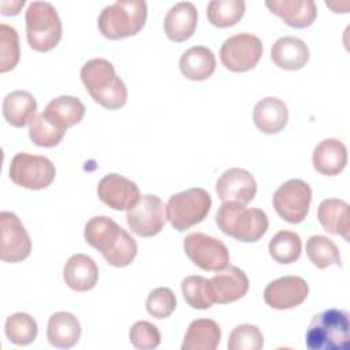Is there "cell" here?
Returning <instances> with one entry per match:
<instances>
[{"label": "cell", "mask_w": 350, "mask_h": 350, "mask_svg": "<svg viewBox=\"0 0 350 350\" xmlns=\"http://www.w3.org/2000/svg\"><path fill=\"white\" fill-rule=\"evenodd\" d=\"M85 241L97 249L112 267L130 265L138 252L135 239L115 220L107 216H94L85 224Z\"/></svg>", "instance_id": "obj_1"}, {"label": "cell", "mask_w": 350, "mask_h": 350, "mask_svg": "<svg viewBox=\"0 0 350 350\" xmlns=\"http://www.w3.org/2000/svg\"><path fill=\"white\" fill-rule=\"evenodd\" d=\"M81 79L92 98L105 109L115 111L127 103V88L105 59H90L81 68Z\"/></svg>", "instance_id": "obj_2"}, {"label": "cell", "mask_w": 350, "mask_h": 350, "mask_svg": "<svg viewBox=\"0 0 350 350\" xmlns=\"http://www.w3.org/2000/svg\"><path fill=\"white\" fill-rule=\"evenodd\" d=\"M217 227L241 242H257L268 230V217L260 208H246L237 201L223 202L216 212Z\"/></svg>", "instance_id": "obj_3"}, {"label": "cell", "mask_w": 350, "mask_h": 350, "mask_svg": "<svg viewBox=\"0 0 350 350\" xmlns=\"http://www.w3.org/2000/svg\"><path fill=\"white\" fill-rule=\"evenodd\" d=\"M309 350H349L350 320L342 309H327L313 316L305 336Z\"/></svg>", "instance_id": "obj_4"}, {"label": "cell", "mask_w": 350, "mask_h": 350, "mask_svg": "<svg viewBox=\"0 0 350 350\" xmlns=\"http://www.w3.org/2000/svg\"><path fill=\"white\" fill-rule=\"evenodd\" d=\"M146 16L148 7L144 0H118L103 8L97 25L105 38L120 40L139 33Z\"/></svg>", "instance_id": "obj_5"}, {"label": "cell", "mask_w": 350, "mask_h": 350, "mask_svg": "<svg viewBox=\"0 0 350 350\" xmlns=\"http://www.w3.org/2000/svg\"><path fill=\"white\" fill-rule=\"evenodd\" d=\"M26 38L31 49L48 52L53 49L63 33L56 8L48 1H31L25 14Z\"/></svg>", "instance_id": "obj_6"}, {"label": "cell", "mask_w": 350, "mask_h": 350, "mask_svg": "<svg viewBox=\"0 0 350 350\" xmlns=\"http://www.w3.org/2000/svg\"><path fill=\"white\" fill-rule=\"evenodd\" d=\"M212 198L205 189L193 187L170 197L165 217L178 231H186L201 223L209 213Z\"/></svg>", "instance_id": "obj_7"}, {"label": "cell", "mask_w": 350, "mask_h": 350, "mask_svg": "<svg viewBox=\"0 0 350 350\" xmlns=\"http://www.w3.org/2000/svg\"><path fill=\"white\" fill-rule=\"evenodd\" d=\"M55 175V165L45 156L22 152L16 153L10 164V179L23 189H45L53 182Z\"/></svg>", "instance_id": "obj_8"}, {"label": "cell", "mask_w": 350, "mask_h": 350, "mask_svg": "<svg viewBox=\"0 0 350 350\" xmlns=\"http://www.w3.org/2000/svg\"><path fill=\"white\" fill-rule=\"evenodd\" d=\"M312 202V189L302 179H288L282 183L272 197V204L276 213L286 221L301 223Z\"/></svg>", "instance_id": "obj_9"}, {"label": "cell", "mask_w": 350, "mask_h": 350, "mask_svg": "<svg viewBox=\"0 0 350 350\" xmlns=\"http://www.w3.org/2000/svg\"><path fill=\"white\" fill-rule=\"evenodd\" d=\"M261 56V40L252 33L231 36L220 48V60L223 66L232 72H245L254 68Z\"/></svg>", "instance_id": "obj_10"}, {"label": "cell", "mask_w": 350, "mask_h": 350, "mask_svg": "<svg viewBox=\"0 0 350 350\" xmlns=\"http://www.w3.org/2000/svg\"><path fill=\"white\" fill-rule=\"evenodd\" d=\"M183 250L202 271L219 272L230 262L227 246L220 239L202 232H191L186 235L183 239Z\"/></svg>", "instance_id": "obj_11"}, {"label": "cell", "mask_w": 350, "mask_h": 350, "mask_svg": "<svg viewBox=\"0 0 350 350\" xmlns=\"http://www.w3.org/2000/svg\"><path fill=\"white\" fill-rule=\"evenodd\" d=\"M130 230L139 237L149 238L157 235L164 224V204L154 194H146L127 211L126 215Z\"/></svg>", "instance_id": "obj_12"}, {"label": "cell", "mask_w": 350, "mask_h": 350, "mask_svg": "<svg viewBox=\"0 0 350 350\" xmlns=\"http://www.w3.org/2000/svg\"><path fill=\"white\" fill-rule=\"evenodd\" d=\"M0 258L4 262H19L27 258L31 252V241L21 219L12 212L3 211L0 213Z\"/></svg>", "instance_id": "obj_13"}, {"label": "cell", "mask_w": 350, "mask_h": 350, "mask_svg": "<svg viewBox=\"0 0 350 350\" xmlns=\"http://www.w3.org/2000/svg\"><path fill=\"white\" fill-rule=\"evenodd\" d=\"M308 293L309 286L305 279L288 275L267 284L264 290V301L272 309H293L308 298Z\"/></svg>", "instance_id": "obj_14"}, {"label": "cell", "mask_w": 350, "mask_h": 350, "mask_svg": "<svg viewBox=\"0 0 350 350\" xmlns=\"http://www.w3.org/2000/svg\"><path fill=\"white\" fill-rule=\"evenodd\" d=\"M97 196L103 204L115 211H129L141 197L135 182L115 172L100 179Z\"/></svg>", "instance_id": "obj_15"}, {"label": "cell", "mask_w": 350, "mask_h": 350, "mask_svg": "<svg viewBox=\"0 0 350 350\" xmlns=\"http://www.w3.org/2000/svg\"><path fill=\"white\" fill-rule=\"evenodd\" d=\"M216 193L223 202L237 201L246 205L256 197L257 183L249 171L234 167L219 176Z\"/></svg>", "instance_id": "obj_16"}, {"label": "cell", "mask_w": 350, "mask_h": 350, "mask_svg": "<svg viewBox=\"0 0 350 350\" xmlns=\"http://www.w3.org/2000/svg\"><path fill=\"white\" fill-rule=\"evenodd\" d=\"M209 290L215 304L235 302L247 293L249 279L241 268L230 265L209 279Z\"/></svg>", "instance_id": "obj_17"}, {"label": "cell", "mask_w": 350, "mask_h": 350, "mask_svg": "<svg viewBox=\"0 0 350 350\" xmlns=\"http://www.w3.org/2000/svg\"><path fill=\"white\" fill-rule=\"evenodd\" d=\"M265 5L286 25L295 29L309 27L317 16V7L313 0H268Z\"/></svg>", "instance_id": "obj_18"}, {"label": "cell", "mask_w": 350, "mask_h": 350, "mask_svg": "<svg viewBox=\"0 0 350 350\" xmlns=\"http://www.w3.org/2000/svg\"><path fill=\"white\" fill-rule=\"evenodd\" d=\"M312 163L313 168L321 175H338L345 170L347 164V149L339 139H323L313 149Z\"/></svg>", "instance_id": "obj_19"}, {"label": "cell", "mask_w": 350, "mask_h": 350, "mask_svg": "<svg viewBox=\"0 0 350 350\" xmlns=\"http://www.w3.org/2000/svg\"><path fill=\"white\" fill-rule=\"evenodd\" d=\"M63 279L74 291H89L98 280V268L94 260L86 254H72L63 268Z\"/></svg>", "instance_id": "obj_20"}, {"label": "cell", "mask_w": 350, "mask_h": 350, "mask_svg": "<svg viewBox=\"0 0 350 350\" xmlns=\"http://www.w3.org/2000/svg\"><path fill=\"white\" fill-rule=\"evenodd\" d=\"M197 10L190 1H179L170 8L164 18V31L171 41L189 40L197 27Z\"/></svg>", "instance_id": "obj_21"}, {"label": "cell", "mask_w": 350, "mask_h": 350, "mask_svg": "<svg viewBox=\"0 0 350 350\" xmlns=\"http://www.w3.org/2000/svg\"><path fill=\"white\" fill-rule=\"evenodd\" d=\"M271 59L282 70H301L309 60V48L298 37H280L271 48Z\"/></svg>", "instance_id": "obj_22"}, {"label": "cell", "mask_w": 350, "mask_h": 350, "mask_svg": "<svg viewBox=\"0 0 350 350\" xmlns=\"http://www.w3.org/2000/svg\"><path fill=\"white\" fill-rule=\"evenodd\" d=\"M288 120V109L278 97H265L260 100L253 109V122L264 134H276L282 131Z\"/></svg>", "instance_id": "obj_23"}, {"label": "cell", "mask_w": 350, "mask_h": 350, "mask_svg": "<svg viewBox=\"0 0 350 350\" xmlns=\"http://www.w3.org/2000/svg\"><path fill=\"white\" fill-rule=\"evenodd\" d=\"M349 204L339 198L323 200L317 208V219L323 228L334 235H342L349 241L350 209Z\"/></svg>", "instance_id": "obj_24"}, {"label": "cell", "mask_w": 350, "mask_h": 350, "mask_svg": "<svg viewBox=\"0 0 350 350\" xmlns=\"http://www.w3.org/2000/svg\"><path fill=\"white\" fill-rule=\"evenodd\" d=\"M46 338L57 349H70L81 338V324L72 313L56 312L48 320Z\"/></svg>", "instance_id": "obj_25"}, {"label": "cell", "mask_w": 350, "mask_h": 350, "mask_svg": "<svg viewBox=\"0 0 350 350\" xmlns=\"http://www.w3.org/2000/svg\"><path fill=\"white\" fill-rule=\"evenodd\" d=\"M216 68V57L213 52L204 46L196 45L185 51L179 60L180 72L190 81H205Z\"/></svg>", "instance_id": "obj_26"}, {"label": "cell", "mask_w": 350, "mask_h": 350, "mask_svg": "<svg viewBox=\"0 0 350 350\" xmlns=\"http://www.w3.org/2000/svg\"><path fill=\"white\" fill-rule=\"evenodd\" d=\"M42 113L53 124L66 131L68 127L82 120L85 105L74 96H59L46 104Z\"/></svg>", "instance_id": "obj_27"}, {"label": "cell", "mask_w": 350, "mask_h": 350, "mask_svg": "<svg viewBox=\"0 0 350 350\" xmlns=\"http://www.w3.org/2000/svg\"><path fill=\"white\" fill-rule=\"evenodd\" d=\"M3 116L8 124L23 127L30 123L36 115L37 101L26 90H14L3 100Z\"/></svg>", "instance_id": "obj_28"}, {"label": "cell", "mask_w": 350, "mask_h": 350, "mask_svg": "<svg viewBox=\"0 0 350 350\" xmlns=\"http://www.w3.org/2000/svg\"><path fill=\"white\" fill-rule=\"evenodd\" d=\"M221 338L219 324L211 319L193 320L186 331L182 350H215Z\"/></svg>", "instance_id": "obj_29"}, {"label": "cell", "mask_w": 350, "mask_h": 350, "mask_svg": "<svg viewBox=\"0 0 350 350\" xmlns=\"http://www.w3.org/2000/svg\"><path fill=\"white\" fill-rule=\"evenodd\" d=\"M302 250L301 238L297 232L282 230L276 232L268 245L269 256L279 264H291L295 262Z\"/></svg>", "instance_id": "obj_30"}, {"label": "cell", "mask_w": 350, "mask_h": 350, "mask_svg": "<svg viewBox=\"0 0 350 350\" xmlns=\"http://www.w3.org/2000/svg\"><path fill=\"white\" fill-rule=\"evenodd\" d=\"M245 8L243 0H212L206 5V16L216 27H230L242 19Z\"/></svg>", "instance_id": "obj_31"}, {"label": "cell", "mask_w": 350, "mask_h": 350, "mask_svg": "<svg viewBox=\"0 0 350 350\" xmlns=\"http://www.w3.org/2000/svg\"><path fill=\"white\" fill-rule=\"evenodd\" d=\"M4 332L10 342L18 346H26L36 340L38 327L37 321L27 313L16 312L7 317Z\"/></svg>", "instance_id": "obj_32"}, {"label": "cell", "mask_w": 350, "mask_h": 350, "mask_svg": "<svg viewBox=\"0 0 350 350\" xmlns=\"http://www.w3.org/2000/svg\"><path fill=\"white\" fill-rule=\"evenodd\" d=\"M306 254L312 264L324 269L332 264L340 267V254L332 239L324 235H312L306 242Z\"/></svg>", "instance_id": "obj_33"}, {"label": "cell", "mask_w": 350, "mask_h": 350, "mask_svg": "<svg viewBox=\"0 0 350 350\" xmlns=\"http://www.w3.org/2000/svg\"><path fill=\"white\" fill-rule=\"evenodd\" d=\"M182 295L193 309H209L215 302L209 290V280L201 275H190L182 280Z\"/></svg>", "instance_id": "obj_34"}, {"label": "cell", "mask_w": 350, "mask_h": 350, "mask_svg": "<svg viewBox=\"0 0 350 350\" xmlns=\"http://www.w3.org/2000/svg\"><path fill=\"white\" fill-rule=\"evenodd\" d=\"M64 130L53 124L41 112L29 123V137L34 145L41 148H52L60 144L64 137Z\"/></svg>", "instance_id": "obj_35"}, {"label": "cell", "mask_w": 350, "mask_h": 350, "mask_svg": "<svg viewBox=\"0 0 350 350\" xmlns=\"http://www.w3.org/2000/svg\"><path fill=\"white\" fill-rule=\"evenodd\" d=\"M21 57L19 36L12 26L0 25V72L15 68Z\"/></svg>", "instance_id": "obj_36"}, {"label": "cell", "mask_w": 350, "mask_h": 350, "mask_svg": "<svg viewBox=\"0 0 350 350\" xmlns=\"http://www.w3.org/2000/svg\"><path fill=\"white\" fill-rule=\"evenodd\" d=\"M264 346V336L257 325L241 324L237 325L227 342L228 350H260Z\"/></svg>", "instance_id": "obj_37"}, {"label": "cell", "mask_w": 350, "mask_h": 350, "mask_svg": "<svg viewBox=\"0 0 350 350\" xmlns=\"http://www.w3.org/2000/svg\"><path fill=\"white\" fill-rule=\"evenodd\" d=\"M145 306L150 316L159 320L167 319L176 308V298L171 288L157 287L149 293Z\"/></svg>", "instance_id": "obj_38"}, {"label": "cell", "mask_w": 350, "mask_h": 350, "mask_svg": "<svg viewBox=\"0 0 350 350\" xmlns=\"http://www.w3.org/2000/svg\"><path fill=\"white\" fill-rule=\"evenodd\" d=\"M130 343L139 350L156 349L161 342V335L159 328L145 320L137 321L131 325L129 332Z\"/></svg>", "instance_id": "obj_39"}, {"label": "cell", "mask_w": 350, "mask_h": 350, "mask_svg": "<svg viewBox=\"0 0 350 350\" xmlns=\"http://www.w3.org/2000/svg\"><path fill=\"white\" fill-rule=\"evenodd\" d=\"M25 0H11V1H0V8H1V14L3 15H18L21 8L23 7Z\"/></svg>", "instance_id": "obj_40"}]
</instances>
